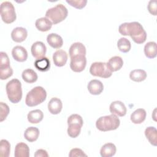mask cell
I'll return each instance as SVG.
<instances>
[{"instance_id":"obj_1","label":"cell","mask_w":157,"mask_h":157,"mask_svg":"<svg viewBox=\"0 0 157 157\" xmlns=\"http://www.w3.org/2000/svg\"><path fill=\"white\" fill-rule=\"evenodd\" d=\"M118 31L123 36H129L137 44L144 43L147 39L146 31L142 25L137 21L121 24L118 27Z\"/></svg>"},{"instance_id":"obj_2","label":"cell","mask_w":157,"mask_h":157,"mask_svg":"<svg viewBox=\"0 0 157 157\" xmlns=\"http://www.w3.org/2000/svg\"><path fill=\"white\" fill-rule=\"evenodd\" d=\"M120 124L118 116L111 114L99 117L96 122V126L101 131H109L117 129Z\"/></svg>"},{"instance_id":"obj_3","label":"cell","mask_w":157,"mask_h":157,"mask_svg":"<svg viewBox=\"0 0 157 157\" xmlns=\"http://www.w3.org/2000/svg\"><path fill=\"white\" fill-rule=\"evenodd\" d=\"M6 90L9 100L13 104L19 102L22 98L21 83L17 78H13L8 82Z\"/></svg>"},{"instance_id":"obj_4","label":"cell","mask_w":157,"mask_h":157,"mask_svg":"<svg viewBox=\"0 0 157 157\" xmlns=\"http://www.w3.org/2000/svg\"><path fill=\"white\" fill-rule=\"evenodd\" d=\"M47 98L45 90L40 86H36L26 94L25 103L29 107L36 106L42 103Z\"/></svg>"},{"instance_id":"obj_5","label":"cell","mask_w":157,"mask_h":157,"mask_svg":"<svg viewBox=\"0 0 157 157\" xmlns=\"http://www.w3.org/2000/svg\"><path fill=\"white\" fill-rule=\"evenodd\" d=\"M67 14V8L62 4H59L48 9L45 13V17L49 19L53 24L56 25L65 20Z\"/></svg>"},{"instance_id":"obj_6","label":"cell","mask_w":157,"mask_h":157,"mask_svg":"<svg viewBox=\"0 0 157 157\" xmlns=\"http://www.w3.org/2000/svg\"><path fill=\"white\" fill-rule=\"evenodd\" d=\"M67 134L72 138H76L80 133L83 121L78 114H72L67 118Z\"/></svg>"},{"instance_id":"obj_7","label":"cell","mask_w":157,"mask_h":157,"mask_svg":"<svg viewBox=\"0 0 157 157\" xmlns=\"http://www.w3.org/2000/svg\"><path fill=\"white\" fill-rule=\"evenodd\" d=\"M1 17L2 20L7 24H10L15 21L17 15L15 9L12 2L4 1L1 4Z\"/></svg>"},{"instance_id":"obj_8","label":"cell","mask_w":157,"mask_h":157,"mask_svg":"<svg viewBox=\"0 0 157 157\" xmlns=\"http://www.w3.org/2000/svg\"><path fill=\"white\" fill-rule=\"evenodd\" d=\"M90 73L96 77L107 78L112 76V72L109 69L107 63L94 62L91 64L90 68Z\"/></svg>"},{"instance_id":"obj_9","label":"cell","mask_w":157,"mask_h":157,"mask_svg":"<svg viewBox=\"0 0 157 157\" xmlns=\"http://www.w3.org/2000/svg\"><path fill=\"white\" fill-rule=\"evenodd\" d=\"M86 65V58L85 56H77L71 58L70 67L75 72L83 71Z\"/></svg>"},{"instance_id":"obj_10","label":"cell","mask_w":157,"mask_h":157,"mask_svg":"<svg viewBox=\"0 0 157 157\" xmlns=\"http://www.w3.org/2000/svg\"><path fill=\"white\" fill-rule=\"evenodd\" d=\"M46 51V46L41 41H37L34 42L31 48V54L36 59H40L45 57Z\"/></svg>"},{"instance_id":"obj_11","label":"cell","mask_w":157,"mask_h":157,"mask_svg":"<svg viewBox=\"0 0 157 157\" xmlns=\"http://www.w3.org/2000/svg\"><path fill=\"white\" fill-rule=\"evenodd\" d=\"M109 110L112 114L118 117L124 116L127 112L124 104L120 101H115L112 102L110 105Z\"/></svg>"},{"instance_id":"obj_12","label":"cell","mask_w":157,"mask_h":157,"mask_svg":"<svg viewBox=\"0 0 157 157\" xmlns=\"http://www.w3.org/2000/svg\"><path fill=\"white\" fill-rule=\"evenodd\" d=\"M69 54L71 58L77 56H85L86 48L82 43L78 42H75L71 45Z\"/></svg>"},{"instance_id":"obj_13","label":"cell","mask_w":157,"mask_h":157,"mask_svg":"<svg viewBox=\"0 0 157 157\" xmlns=\"http://www.w3.org/2000/svg\"><path fill=\"white\" fill-rule=\"evenodd\" d=\"M12 55L13 59L18 62H24L28 58L27 50L20 45H17L12 48Z\"/></svg>"},{"instance_id":"obj_14","label":"cell","mask_w":157,"mask_h":157,"mask_svg":"<svg viewBox=\"0 0 157 157\" xmlns=\"http://www.w3.org/2000/svg\"><path fill=\"white\" fill-rule=\"evenodd\" d=\"M67 54L63 50H58L53 55V60L55 66L62 67L64 66L67 61Z\"/></svg>"},{"instance_id":"obj_15","label":"cell","mask_w":157,"mask_h":157,"mask_svg":"<svg viewBox=\"0 0 157 157\" xmlns=\"http://www.w3.org/2000/svg\"><path fill=\"white\" fill-rule=\"evenodd\" d=\"M27 30L23 27H17L14 28L11 33L12 39L15 42H23L27 37Z\"/></svg>"},{"instance_id":"obj_16","label":"cell","mask_w":157,"mask_h":157,"mask_svg":"<svg viewBox=\"0 0 157 157\" xmlns=\"http://www.w3.org/2000/svg\"><path fill=\"white\" fill-rule=\"evenodd\" d=\"M87 88L91 94L98 95L102 92L104 85L100 80L93 79L89 82L87 85Z\"/></svg>"},{"instance_id":"obj_17","label":"cell","mask_w":157,"mask_h":157,"mask_svg":"<svg viewBox=\"0 0 157 157\" xmlns=\"http://www.w3.org/2000/svg\"><path fill=\"white\" fill-rule=\"evenodd\" d=\"M63 108V103L58 98H52L48 103V109L50 113L57 115L59 113Z\"/></svg>"},{"instance_id":"obj_18","label":"cell","mask_w":157,"mask_h":157,"mask_svg":"<svg viewBox=\"0 0 157 157\" xmlns=\"http://www.w3.org/2000/svg\"><path fill=\"white\" fill-rule=\"evenodd\" d=\"M47 41L50 47L56 49L61 48L63 44L62 37L56 33L49 34L47 37Z\"/></svg>"},{"instance_id":"obj_19","label":"cell","mask_w":157,"mask_h":157,"mask_svg":"<svg viewBox=\"0 0 157 157\" xmlns=\"http://www.w3.org/2000/svg\"><path fill=\"white\" fill-rule=\"evenodd\" d=\"M107 65L112 72H115L122 67L123 65V61L120 56H114L109 59L107 63Z\"/></svg>"},{"instance_id":"obj_20","label":"cell","mask_w":157,"mask_h":157,"mask_svg":"<svg viewBox=\"0 0 157 157\" xmlns=\"http://www.w3.org/2000/svg\"><path fill=\"white\" fill-rule=\"evenodd\" d=\"M53 23L52 21L48 19L47 17H42L36 20L35 23V26L36 28L42 32H46L49 31Z\"/></svg>"},{"instance_id":"obj_21","label":"cell","mask_w":157,"mask_h":157,"mask_svg":"<svg viewBox=\"0 0 157 157\" xmlns=\"http://www.w3.org/2000/svg\"><path fill=\"white\" fill-rule=\"evenodd\" d=\"M147 113L144 109H137L131 115V120L134 124H140L145 120Z\"/></svg>"},{"instance_id":"obj_22","label":"cell","mask_w":157,"mask_h":157,"mask_svg":"<svg viewBox=\"0 0 157 157\" xmlns=\"http://www.w3.org/2000/svg\"><path fill=\"white\" fill-rule=\"evenodd\" d=\"M14 155L15 157H29V148L28 145L24 142L18 143L15 148Z\"/></svg>"},{"instance_id":"obj_23","label":"cell","mask_w":157,"mask_h":157,"mask_svg":"<svg viewBox=\"0 0 157 157\" xmlns=\"http://www.w3.org/2000/svg\"><path fill=\"white\" fill-rule=\"evenodd\" d=\"M39 130L37 128L31 126L28 128L24 132V137L29 142L36 141L39 136Z\"/></svg>"},{"instance_id":"obj_24","label":"cell","mask_w":157,"mask_h":157,"mask_svg":"<svg viewBox=\"0 0 157 157\" xmlns=\"http://www.w3.org/2000/svg\"><path fill=\"white\" fill-rule=\"evenodd\" d=\"M116 151V146L113 144L107 143L101 147L100 154L102 157H111L115 155Z\"/></svg>"},{"instance_id":"obj_25","label":"cell","mask_w":157,"mask_h":157,"mask_svg":"<svg viewBox=\"0 0 157 157\" xmlns=\"http://www.w3.org/2000/svg\"><path fill=\"white\" fill-rule=\"evenodd\" d=\"M27 118L29 123L33 124H37L40 123L43 120L44 113L39 109L33 110L28 113Z\"/></svg>"},{"instance_id":"obj_26","label":"cell","mask_w":157,"mask_h":157,"mask_svg":"<svg viewBox=\"0 0 157 157\" xmlns=\"http://www.w3.org/2000/svg\"><path fill=\"white\" fill-rule=\"evenodd\" d=\"M34 67L40 72L48 71L50 68V60L47 57L37 59L34 62Z\"/></svg>"},{"instance_id":"obj_27","label":"cell","mask_w":157,"mask_h":157,"mask_svg":"<svg viewBox=\"0 0 157 157\" xmlns=\"http://www.w3.org/2000/svg\"><path fill=\"white\" fill-rule=\"evenodd\" d=\"M145 135L149 142L153 146L157 145V131L153 126H148L145 130Z\"/></svg>"},{"instance_id":"obj_28","label":"cell","mask_w":157,"mask_h":157,"mask_svg":"<svg viewBox=\"0 0 157 157\" xmlns=\"http://www.w3.org/2000/svg\"><path fill=\"white\" fill-rule=\"evenodd\" d=\"M156 43L155 42H148L144 47V53L148 58H154L157 55Z\"/></svg>"},{"instance_id":"obj_29","label":"cell","mask_w":157,"mask_h":157,"mask_svg":"<svg viewBox=\"0 0 157 157\" xmlns=\"http://www.w3.org/2000/svg\"><path fill=\"white\" fill-rule=\"evenodd\" d=\"M21 76L23 80L28 83H33L36 82L38 78L36 72L31 69H26L24 70L22 72Z\"/></svg>"},{"instance_id":"obj_30","label":"cell","mask_w":157,"mask_h":157,"mask_svg":"<svg viewBox=\"0 0 157 157\" xmlns=\"http://www.w3.org/2000/svg\"><path fill=\"white\" fill-rule=\"evenodd\" d=\"M130 78L136 82H140L147 78V72L143 69H134L129 73Z\"/></svg>"},{"instance_id":"obj_31","label":"cell","mask_w":157,"mask_h":157,"mask_svg":"<svg viewBox=\"0 0 157 157\" xmlns=\"http://www.w3.org/2000/svg\"><path fill=\"white\" fill-rule=\"evenodd\" d=\"M117 47L120 52L123 53H127L131 50V44L128 39L125 37H121L117 42Z\"/></svg>"},{"instance_id":"obj_32","label":"cell","mask_w":157,"mask_h":157,"mask_svg":"<svg viewBox=\"0 0 157 157\" xmlns=\"http://www.w3.org/2000/svg\"><path fill=\"white\" fill-rule=\"evenodd\" d=\"M10 151V144L6 139L0 141V156L2 157H8Z\"/></svg>"},{"instance_id":"obj_33","label":"cell","mask_w":157,"mask_h":157,"mask_svg":"<svg viewBox=\"0 0 157 157\" xmlns=\"http://www.w3.org/2000/svg\"><path fill=\"white\" fill-rule=\"evenodd\" d=\"M0 69L10 67V60L8 55L4 52H0Z\"/></svg>"},{"instance_id":"obj_34","label":"cell","mask_w":157,"mask_h":157,"mask_svg":"<svg viewBox=\"0 0 157 157\" xmlns=\"http://www.w3.org/2000/svg\"><path fill=\"white\" fill-rule=\"evenodd\" d=\"M66 2L70 6L78 9H81L85 7L87 3L86 0H66Z\"/></svg>"},{"instance_id":"obj_35","label":"cell","mask_w":157,"mask_h":157,"mask_svg":"<svg viewBox=\"0 0 157 157\" xmlns=\"http://www.w3.org/2000/svg\"><path fill=\"white\" fill-rule=\"evenodd\" d=\"M0 106H1V115H0V121L2 122L4 120H6V117L9 113L10 109L9 107L7 104L3 102H0Z\"/></svg>"},{"instance_id":"obj_36","label":"cell","mask_w":157,"mask_h":157,"mask_svg":"<svg viewBox=\"0 0 157 157\" xmlns=\"http://www.w3.org/2000/svg\"><path fill=\"white\" fill-rule=\"evenodd\" d=\"M13 74V69L11 67L4 69H0V78L1 80H6L10 77H11Z\"/></svg>"},{"instance_id":"obj_37","label":"cell","mask_w":157,"mask_h":157,"mask_svg":"<svg viewBox=\"0 0 157 157\" xmlns=\"http://www.w3.org/2000/svg\"><path fill=\"white\" fill-rule=\"evenodd\" d=\"M69 157H75V156H87V155L84 153V151L80 148H72L69 154Z\"/></svg>"},{"instance_id":"obj_38","label":"cell","mask_w":157,"mask_h":157,"mask_svg":"<svg viewBox=\"0 0 157 157\" xmlns=\"http://www.w3.org/2000/svg\"><path fill=\"white\" fill-rule=\"evenodd\" d=\"M156 1H150L148 4V10L149 11V12L153 15L156 16V9H157V6H156Z\"/></svg>"},{"instance_id":"obj_39","label":"cell","mask_w":157,"mask_h":157,"mask_svg":"<svg viewBox=\"0 0 157 157\" xmlns=\"http://www.w3.org/2000/svg\"><path fill=\"white\" fill-rule=\"evenodd\" d=\"M35 157H48V155L46 150L43 149L37 150L34 153Z\"/></svg>"}]
</instances>
